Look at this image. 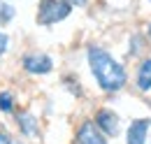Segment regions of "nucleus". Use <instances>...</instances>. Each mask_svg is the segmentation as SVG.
<instances>
[{
  "mask_svg": "<svg viewBox=\"0 0 151 144\" xmlns=\"http://www.w3.org/2000/svg\"><path fill=\"white\" fill-rule=\"evenodd\" d=\"M86 60H88L93 79L98 81V86L105 93H116V91H121L126 86L128 72L107 49H102L98 44H91L86 49Z\"/></svg>",
  "mask_w": 151,
  "mask_h": 144,
  "instance_id": "obj_1",
  "label": "nucleus"
},
{
  "mask_svg": "<svg viewBox=\"0 0 151 144\" xmlns=\"http://www.w3.org/2000/svg\"><path fill=\"white\" fill-rule=\"evenodd\" d=\"M72 2L70 0H40L37 5V26H56L72 14Z\"/></svg>",
  "mask_w": 151,
  "mask_h": 144,
  "instance_id": "obj_2",
  "label": "nucleus"
},
{
  "mask_svg": "<svg viewBox=\"0 0 151 144\" xmlns=\"http://www.w3.org/2000/svg\"><path fill=\"white\" fill-rule=\"evenodd\" d=\"M21 65L30 74H49L54 70V58L42 54V51H33V54H26L21 58Z\"/></svg>",
  "mask_w": 151,
  "mask_h": 144,
  "instance_id": "obj_3",
  "label": "nucleus"
},
{
  "mask_svg": "<svg viewBox=\"0 0 151 144\" xmlns=\"http://www.w3.org/2000/svg\"><path fill=\"white\" fill-rule=\"evenodd\" d=\"M75 144H107V135L95 126V121H84L75 135Z\"/></svg>",
  "mask_w": 151,
  "mask_h": 144,
  "instance_id": "obj_4",
  "label": "nucleus"
},
{
  "mask_svg": "<svg viewBox=\"0 0 151 144\" xmlns=\"http://www.w3.org/2000/svg\"><path fill=\"white\" fill-rule=\"evenodd\" d=\"M95 126L100 128L107 137H116V135L121 132V119H119V114L112 112V109H98V114H95Z\"/></svg>",
  "mask_w": 151,
  "mask_h": 144,
  "instance_id": "obj_5",
  "label": "nucleus"
},
{
  "mask_svg": "<svg viewBox=\"0 0 151 144\" xmlns=\"http://www.w3.org/2000/svg\"><path fill=\"white\" fill-rule=\"evenodd\" d=\"M149 126H151V121H147V119L132 121L128 126V132H126V144H147Z\"/></svg>",
  "mask_w": 151,
  "mask_h": 144,
  "instance_id": "obj_6",
  "label": "nucleus"
},
{
  "mask_svg": "<svg viewBox=\"0 0 151 144\" xmlns=\"http://www.w3.org/2000/svg\"><path fill=\"white\" fill-rule=\"evenodd\" d=\"M17 126H19L21 135L23 137H35L37 135V119L33 116V114H28V112H21V114H17Z\"/></svg>",
  "mask_w": 151,
  "mask_h": 144,
  "instance_id": "obj_7",
  "label": "nucleus"
},
{
  "mask_svg": "<svg viewBox=\"0 0 151 144\" xmlns=\"http://www.w3.org/2000/svg\"><path fill=\"white\" fill-rule=\"evenodd\" d=\"M137 89L151 91V58H144L137 68Z\"/></svg>",
  "mask_w": 151,
  "mask_h": 144,
  "instance_id": "obj_8",
  "label": "nucleus"
},
{
  "mask_svg": "<svg viewBox=\"0 0 151 144\" xmlns=\"http://www.w3.org/2000/svg\"><path fill=\"white\" fill-rule=\"evenodd\" d=\"M17 17V7L9 0H0V26H7L9 21H14Z\"/></svg>",
  "mask_w": 151,
  "mask_h": 144,
  "instance_id": "obj_9",
  "label": "nucleus"
},
{
  "mask_svg": "<svg viewBox=\"0 0 151 144\" xmlns=\"http://www.w3.org/2000/svg\"><path fill=\"white\" fill-rule=\"evenodd\" d=\"M0 112H5V114H14V95L7 93V91L0 93Z\"/></svg>",
  "mask_w": 151,
  "mask_h": 144,
  "instance_id": "obj_10",
  "label": "nucleus"
},
{
  "mask_svg": "<svg viewBox=\"0 0 151 144\" xmlns=\"http://www.w3.org/2000/svg\"><path fill=\"white\" fill-rule=\"evenodd\" d=\"M132 47H130V56H135V54H139V51H142V47H144V44H142V42H144V40H142V35H132Z\"/></svg>",
  "mask_w": 151,
  "mask_h": 144,
  "instance_id": "obj_11",
  "label": "nucleus"
},
{
  "mask_svg": "<svg viewBox=\"0 0 151 144\" xmlns=\"http://www.w3.org/2000/svg\"><path fill=\"white\" fill-rule=\"evenodd\" d=\"M7 49H9V35L0 30V56L7 54Z\"/></svg>",
  "mask_w": 151,
  "mask_h": 144,
  "instance_id": "obj_12",
  "label": "nucleus"
},
{
  "mask_svg": "<svg viewBox=\"0 0 151 144\" xmlns=\"http://www.w3.org/2000/svg\"><path fill=\"white\" fill-rule=\"evenodd\" d=\"M0 144H14V140H12L7 132H0Z\"/></svg>",
  "mask_w": 151,
  "mask_h": 144,
  "instance_id": "obj_13",
  "label": "nucleus"
},
{
  "mask_svg": "<svg viewBox=\"0 0 151 144\" xmlns=\"http://www.w3.org/2000/svg\"><path fill=\"white\" fill-rule=\"evenodd\" d=\"M70 2H72L75 7H84V5H86V0H70Z\"/></svg>",
  "mask_w": 151,
  "mask_h": 144,
  "instance_id": "obj_14",
  "label": "nucleus"
},
{
  "mask_svg": "<svg viewBox=\"0 0 151 144\" xmlns=\"http://www.w3.org/2000/svg\"><path fill=\"white\" fill-rule=\"evenodd\" d=\"M147 30H149V37H151V23H149V28H147Z\"/></svg>",
  "mask_w": 151,
  "mask_h": 144,
  "instance_id": "obj_15",
  "label": "nucleus"
}]
</instances>
